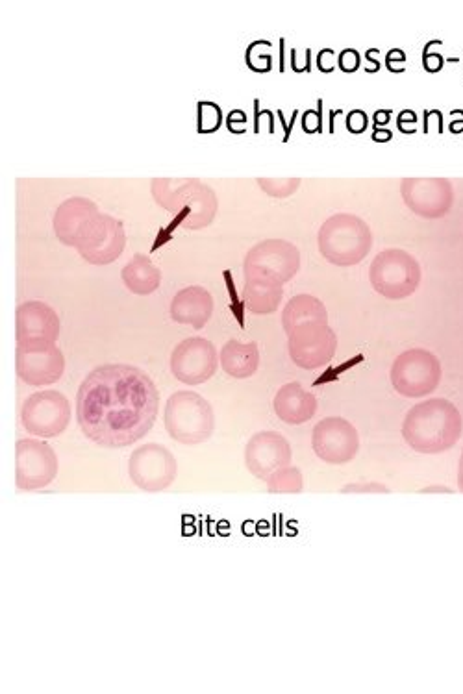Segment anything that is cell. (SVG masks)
I'll return each mask as SVG.
<instances>
[{
	"label": "cell",
	"mask_w": 463,
	"mask_h": 694,
	"mask_svg": "<svg viewBox=\"0 0 463 694\" xmlns=\"http://www.w3.org/2000/svg\"><path fill=\"white\" fill-rule=\"evenodd\" d=\"M317 67H319V71H323V73L332 71V69H334V50H321L319 56H317Z\"/></svg>",
	"instance_id": "32"
},
{
	"label": "cell",
	"mask_w": 463,
	"mask_h": 694,
	"mask_svg": "<svg viewBox=\"0 0 463 694\" xmlns=\"http://www.w3.org/2000/svg\"><path fill=\"white\" fill-rule=\"evenodd\" d=\"M121 280L130 293L139 295V297H147V295H152L154 291H158V287L162 284V273L152 263L149 256L136 254L123 267Z\"/></svg>",
	"instance_id": "22"
},
{
	"label": "cell",
	"mask_w": 463,
	"mask_h": 694,
	"mask_svg": "<svg viewBox=\"0 0 463 694\" xmlns=\"http://www.w3.org/2000/svg\"><path fill=\"white\" fill-rule=\"evenodd\" d=\"M125 224L113 215L99 213L80 237L76 250L91 265H110L125 252Z\"/></svg>",
	"instance_id": "10"
},
{
	"label": "cell",
	"mask_w": 463,
	"mask_h": 694,
	"mask_svg": "<svg viewBox=\"0 0 463 694\" xmlns=\"http://www.w3.org/2000/svg\"><path fill=\"white\" fill-rule=\"evenodd\" d=\"M301 265L299 250L288 241L269 239L252 247L245 258V276H262L275 282H288Z\"/></svg>",
	"instance_id": "11"
},
{
	"label": "cell",
	"mask_w": 463,
	"mask_h": 694,
	"mask_svg": "<svg viewBox=\"0 0 463 694\" xmlns=\"http://www.w3.org/2000/svg\"><path fill=\"white\" fill-rule=\"evenodd\" d=\"M258 184L262 186L263 191L271 197H289L297 187H299V180L297 178H291V180H269V178H260Z\"/></svg>",
	"instance_id": "27"
},
{
	"label": "cell",
	"mask_w": 463,
	"mask_h": 694,
	"mask_svg": "<svg viewBox=\"0 0 463 694\" xmlns=\"http://www.w3.org/2000/svg\"><path fill=\"white\" fill-rule=\"evenodd\" d=\"M436 360L423 350H410L397 358L391 369L395 389L406 397L426 395L438 382Z\"/></svg>",
	"instance_id": "14"
},
{
	"label": "cell",
	"mask_w": 463,
	"mask_h": 694,
	"mask_svg": "<svg viewBox=\"0 0 463 694\" xmlns=\"http://www.w3.org/2000/svg\"><path fill=\"white\" fill-rule=\"evenodd\" d=\"M15 371L25 384L34 387L56 384L65 371L62 348L52 341L17 343Z\"/></svg>",
	"instance_id": "7"
},
{
	"label": "cell",
	"mask_w": 463,
	"mask_h": 694,
	"mask_svg": "<svg viewBox=\"0 0 463 694\" xmlns=\"http://www.w3.org/2000/svg\"><path fill=\"white\" fill-rule=\"evenodd\" d=\"M291 459L288 441L275 432H262L251 437L245 448L247 469L258 478H269L284 469Z\"/></svg>",
	"instance_id": "17"
},
{
	"label": "cell",
	"mask_w": 463,
	"mask_h": 694,
	"mask_svg": "<svg viewBox=\"0 0 463 694\" xmlns=\"http://www.w3.org/2000/svg\"><path fill=\"white\" fill-rule=\"evenodd\" d=\"M223 110L219 104H215L212 100H201L197 104V130L199 134H213L221 128L223 124Z\"/></svg>",
	"instance_id": "25"
},
{
	"label": "cell",
	"mask_w": 463,
	"mask_h": 694,
	"mask_svg": "<svg viewBox=\"0 0 463 694\" xmlns=\"http://www.w3.org/2000/svg\"><path fill=\"white\" fill-rule=\"evenodd\" d=\"M21 422L26 432L34 437H58L71 422V404L60 391H39L26 398Z\"/></svg>",
	"instance_id": "6"
},
{
	"label": "cell",
	"mask_w": 463,
	"mask_h": 694,
	"mask_svg": "<svg viewBox=\"0 0 463 694\" xmlns=\"http://www.w3.org/2000/svg\"><path fill=\"white\" fill-rule=\"evenodd\" d=\"M373 243L369 226L351 213L330 217L319 232V248L326 260L336 265L362 261Z\"/></svg>",
	"instance_id": "4"
},
{
	"label": "cell",
	"mask_w": 463,
	"mask_h": 694,
	"mask_svg": "<svg viewBox=\"0 0 463 694\" xmlns=\"http://www.w3.org/2000/svg\"><path fill=\"white\" fill-rule=\"evenodd\" d=\"M219 363H221L223 371L232 378H238V380L251 378L252 374L260 367L258 345L256 343H239L236 339H230L228 343H225V347L221 348Z\"/></svg>",
	"instance_id": "21"
},
{
	"label": "cell",
	"mask_w": 463,
	"mask_h": 694,
	"mask_svg": "<svg viewBox=\"0 0 463 694\" xmlns=\"http://www.w3.org/2000/svg\"><path fill=\"white\" fill-rule=\"evenodd\" d=\"M160 393L147 372L112 363L89 372L76 393V419L84 435L106 448L130 447L158 419Z\"/></svg>",
	"instance_id": "1"
},
{
	"label": "cell",
	"mask_w": 463,
	"mask_h": 694,
	"mask_svg": "<svg viewBox=\"0 0 463 694\" xmlns=\"http://www.w3.org/2000/svg\"><path fill=\"white\" fill-rule=\"evenodd\" d=\"M267 484H269V491L273 493H297L302 487L301 472L284 467L275 474H271Z\"/></svg>",
	"instance_id": "26"
},
{
	"label": "cell",
	"mask_w": 463,
	"mask_h": 694,
	"mask_svg": "<svg viewBox=\"0 0 463 694\" xmlns=\"http://www.w3.org/2000/svg\"><path fill=\"white\" fill-rule=\"evenodd\" d=\"M373 139L378 141V143H384V141L391 139V132L386 130V128H376L375 132H373Z\"/></svg>",
	"instance_id": "37"
},
{
	"label": "cell",
	"mask_w": 463,
	"mask_h": 694,
	"mask_svg": "<svg viewBox=\"0 0 463 694\" xmlns=\"http://www.w3.org/2000/svg\"><path fill=\"white\" fill-rule=\"evenodd\" d=\"M128 474L132 484L139 489L158 493L175 484L178 463L169 448L149 443L132 452L128 459Z\"/></svg>",
	"instance_id": "8"
},
{
	"label": "cell",
	"mask_w": 463,
	"mask_h": 694,
	"mask_svg": "<svg viewBox=\"0 0 463 694\" xmlns=\"http://www.w3.org/2000/svg\"><path fill=\"white\" fill-rule=\"evenodd\" d=\"M278 417L288 424L310 421L317 409V400L299 384L284 385L275 398Z\"/></svg>",
	"instance_id": "20"
},
{
	"label": "cell",
	"mask_w": 463,
	"mask_h": 694,
	"mask_svg": "<svg viewBox=\"0 0 463 694\" xmlns=\"http://www.w3.org/2000/svg\"><path fill=\"white\" fill-rule=\"evenodd\" d=\"M358 67H360V54H358V50H343L341 56H339V69H341L343 73H354V71H358Z\"/></svg>",
	"instance_id": "29"
},
{
	"label": "cell",
	"mask_w": 463,
	"mask_h": 694,
	"mask_svg": "<svg viewBox=\"0 0 463 694\" xmlns=\"http://www.w3.org/2000/svg\"><path fill=\"white\" fill-rule=\"evenodd\" d=\"M165 430L180 445H202L215 432L212 404L193 391H178L165 406Z\"/></svg>",
	"instance_id": "3"
},
{
	"label": "cell",
	"mask_w": 463,
	"mask_h": 694,
	"mask_svg": "<svg viewBox=\"0 0 463 694\" xmlns=\"http://www.w3.org/2000/svg\"><path fill=\"white\" fill-rule=\"evenodd\" d=\"M151 193L156 204L169 211L184 230H202L217 217V195L199 178H154Z\"/></svg>",
	"instance_id": "2"
},
{
	"label": "cell",
	"mask_w": 463,
	"mask_h": 694,
	"mask_svg": "<svg viewBox=\"0 0 463 694\" xmlns=\"http://www.w3.org/2000/svg\"><path fill=\"white\" fill-rule=\"evenodd\" d=\"M282 323H284V328L288 334L295 332L304 324H326L325 306L317 298L310 297V295L291 298L288 306H286V311H284Z\"/></svg>",
	"instance_id": "24"
},
{
	"label": "cell",
	"mask_w": 463,
	"mask_h": 694,
	"mask_svg": "<svg viewBox=\"0 0 463 694\" xmlns=\"http://www.w3.org/2000/svg\"><path fill=\"white\" fill-rule=\"evenodd\" d=\"M245 121H247V117H245V113L241 112V110H234V112L228 113V117H226V124H228V130H230V132L234 130V124H245Z\"/></svg>",
	"instance_id": "34"
},
{
	"label": "cell",
	"mask_w": 463,
	"mask_h": 694,
	"mask_svg": "<svg viewBox=\"0 0 463 694\" xmlns=\"http://www.w3.org/2000/svg\"><path fill=\"white\" fill-rule=\"evenodd\" d=\"M289 352L299 367H321L334 358L336 335L326 324H304L289 334Z\"/></svg>",
	"instance_id": "13"
},
{
	"label": "cell",
	"mask_w": 463,
	"mask_h": 694,
	"mask_svg": "<svg viewBox=\"0 0 463 694\" xmlns=\"http://www.w3.org/2000/svg\"><path fill=\"white\" fill-rule=\"evenodd\" d=\"M212 315V293L201 286H189L178 291L171 302V319L178 324H189L201 330L210 323Z\"/></svg>",
	"instance_id": "19"
},
{
	"label": "cell",
	"mask_w": 463,
	"mask_h": 694,
	"mask_svg": "<svg viewBox=\"0 0 463 694\" xmlns=\"http://www.w3.org/2000/svg\"><path fill=\"white\" fill-rule=\"evenodd\" d=\"M415 121H417L415 113L406 110V112H402L401 117H399V128H401L402 132H408V126H406V124H415Z\"/></svg>",
	"instance_id": "35"
},
{
	"label": "cell",
	"mask_w": 463,
	"mask_h": 694,
	"mask_svg": "<svg viewBox=\"0 0 463 694\" xmlns=\"http://www.w3.org/2000/svg\"><path fill=\"white\" fill-rule=\"evenodd\" d=\"M217 367L219 354L212 341L204 337L184 339L171 354V372L182 384H206L217 372Z\"/></svg>",
	"instance_id": "12"
},
{
	"label": "cell",
	"mask_w": 463,
	"mask_h": 694,
	"mask_svg": "<svg viewBox=\"0 0 463 694\" xmlns=\"http://www.w3.org/2000/svg\"><path fill=\"white\" fill-rule=\"evenodd\" d=\"M15 334L17 343L28 341H52L60 337V317L49 304L30 300L15 311Z\"/></svg>",
	"instance_id": "16"
},
{
	"label": "cell",
	"mask_w": 463,
	"mask_h": 694,
	"mask_svg": "<svg viewBox=\"0 0 463 694\" xmlns=\"http://www.w3.org/2000/svg\"><path fill=\"white\" fill-rule=\"evenodd\" d=\"M367 128V115L362 110H352L347 115V130L352 134H362Z\"/></svg>",
	"instance_id": "30"
},
{
	"label": "cell",
	"mask_w": 463,
	"mask_h": 694,
	"mask_svg": "<svg viewBox=\"0 0 463 694\" xmlns=\"http://www.w3.org/2000/svg\"><path fill=\"white\" fill-rule=\"evenodd\" d=\"M58 456L41 439H21L15 447V484L21 491H38L54 482Z\"/></svg>",
	"instance_id": "9"
},
{
	"label": "cell",
	"mask_w": 463,
	"mask_h": 694,
	"mask_svg": "<svg viewBox=\"0 0 463 694\" xmlns=\"http://www.w3.org/2000/svg\"><path fill=\"white\" fill-rule=\"evenodd\" d=\"M371 284L380 295L402 298L412 295L419 284V265L404 250H384L371 263Z\"/></svg>",
	"instance_id": "5"
},
{
	"label": "cell",
	"mask_w": 463,
	"mask_h": 694,
	"mask_svg": "<svg viewBox=\"0 0 463 694\" xmlns=\"http://www.w3.org/2000/svg\"><path fill=\"white\" fill-rule=\"evenodd\" d=\"M312 443L315 454L334 465L351 461L360 447L354 426L338 417L319 422L313 430Z\"/></svg>",
	"instance_id": "15"
},
{
	"label": "cell",
	"mask_w": 463,
	"mask_h": 694,
	"mask_svg": "<svg viewBox=\"0 0 463 694\" xmlns=\"http://www.w3.org/2000/svg\"><path fill=\"white\" fill-rule=\"evenodd\" d=\"M389 117H391V112L388 110H380V112L375 113V124L378 128H384L386 124L389 123Z\"/></svg>",
	"instance_id": "36"
},
{
	"label": "cell",
	"mask_w": 463,
	"mask_h": 694,
	"mask_svg": "<svg viewBox=\"0 0 463 694\" xmlns=\"http://www.w3.org/2000/svg\"><path fill=\"white\" fill-rule=\"evenodd\" d=\"M282 298V284L262 278V276H245L243 287V302L245 308L252 313H273Z\"/></svg>",
	"instance_id": "23"
},
{
	"label": "cell",
	"mask_w": 463,
	"mask_h": 694,
	"mask_svg": "<svg viewBox=\"0 0 463 694\" xmlns=\"http://www.w3.org/2000/svg\"><path fill=\"white\" fill-rule=\"evenodd\" d=\"M302 126H304V132H308V134L321 132V113L308 110L302 117Z\"/></svg>",
	"instance_id": "31"
},
{
	"label": "cell",
	"mask_w": 463,
	"mask_h": 694,
	"mask_svg": "<svg viewBox=\"0 0 463 694\" xmlns=\"http://www.w3.org/2000/svg\"><path fill=\"white\" fill-rule=\"evenodd\" d=\"M406 62V56L402 54L401 50H391L388 54V69L391 71H401L397 63Z\"/></svg>",
	"instance_id": "33"
},
{
	"label": "cell",
	"mask_w": 463,
	"mask_h": 694,
	"mask_svg": "<svg viewBox=\"0 0 463 694\" xmlns=\"http://www.w3.org/2000/svg\"><path fill=\"white\" fill-rule=\"evenodd\" d=\"M101 211L93 200L86 197H71L63 200L54 213V232L65 247L76 248L80 237L84 236L89 223Z\"/></svg>",
	"instance_id": "18"
},
{
	"label": "cell",
	"mask_w": 463,
	"mask_h": 694,
	"mask_svg": "<svg viewBox=\"0 0 463 694\" xmlns=\"http://www.w3.org/2000/svg\"><path fill=\"white\" fill-rule=\"evenodd\" d=\"M260 43H252L251 47L247 49V54H245V62L249 65L251 71H256V73H267L271 69V54L269 52H260Z\"/></svg>",
	"instance_id": "28"
}]
</instances>
